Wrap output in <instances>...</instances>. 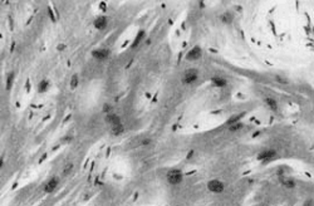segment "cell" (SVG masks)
<instances>
[{
    "instance_id": "24",
    "label": "cell",
    "mask_w": 314,
    "mask_h": 206,
    "mask_svg": "<svg viewBox=\"0 0 314 206\" xmlns=\"http://www.w3.org/2000/svg\"><path fill=\"white\" fill-rule=\"evenodd\" d=\"M103 109H104V112H108V109H109V107H108V104H104V107H103Z\"/></svg>"
},
{
    "instance_id": "8",
    "label": "cell",
    "mask_w": 314,
    "mask_h": 206,
    "mask_svg": "<svg viewBox=\"0 0 314 206\" xmlns=\"http://www.w3.org/2000/svg\"><path fill=\"white\" fill-rule=\"evenodd\" d=\"M57 186H58V179L54 177V179H52L47 185H45V189H44V190H45V192H48V194H49V192H53V191H54V190L57 189Z\"/></svg>"
},
{
    "instance_id": "3",
    "label": "cell",
    "mask_w": 314,
    "mask_h": 206,
    "mask_svg": "<svg viewBox=\"0 0 314 206\" xmlns=\"http://www.w3.org/2000/svg\"><path fill=\"white\" fill-rule=\"evenodd\" d=\"M197 71L196 69H189L185 72L182 77V83H185V84H191V83H194L196 79H197Z\"/></svg>"
},
{
    "instance_id": "6",
    "label": "cell",
    "mask_w": 314,
    "mask_h": 206,
    "mask_svg": "<svg viewBox=\"0 0 314 206\" xmlns=\"http://www.w3.org/2000/svg\"><path fill=\"white\" fill-rule=\"evenodd\" d=\"M92 55H93V58H96L98 60H104V59L108 58L109 50L108 49H96V50L92 52Z\"/></svg>"
},
{
    "instance_id": "5",
    "label": "cell",
    "mask_w": 314,
    "mask_h": 206,
    "mask_svg": "<svg viewBox=\"0 0 314 206\" xmlns=\"http://www.w3.org/2000/svg\"><path fill=\"white\" fill-rule=\"evenodd\" d=\"M202 54V50L200 47H194L191 50H189V53L186 54V59L187 60H196L201 57Z\"/></svg>"
},
{
    "instance_id": "23",
    "label": "cell",
    "mask_w": 314,
    "mask_h": 206,
    "mask_svg": "<svg viewBox=\"0 0 314 206\" xmlns=\"http://www.w3.org/2000/svg\"><path fill=\"white\" fill-rule=\"evenodd\" d=\"M64 48H65V45H64V44H59V45H58V48H57V49H58V50H59V52H60V50H63V49H64Z\"/></svg>"
},
{
    "instance_id": "15",
    "label": "cell",
    "mask_w": 314,
    "mask_h": 206,
    "mask_svg": "<svg viewBox=\"0 0 314 206\" xmlns=\"http://www.w3.org/2000/svg\"><path fill=\"white\" fill-rule=\"evenodd\" d=\"M281 184H283V186H285L288 189H293L295 186V182L293 180H290V179H283Z\"/></svg>"
},
{
    "instance_id": "12",
    "label": "cell",
    "mask_w": 314,
    "mask_h": 206,
    "mask_svg": "<svg viewBox=\"0 0 314 206\" xmlns=\"http://www.w3.org/2000/svg\"><path fill=\"white\" fill-rule=\"evenodd\" d=\"M143 36H144V32H143V30H140V32H138V34H137V36H136L135 42L132 43V47H137V45H138V44L142 42Z\"/></svg>"
},
{
    "instance_id": "10",
    "label": "cell",
    "mask_w": 314,
    "mask_h": 206,
    "mask_svg": "<svg viewBox=\"0 0 314 206\" xmlns=\"http://www.w3.org/2000/svg\"><path fill=\"white\" fill-rule=\"evenodd\" d=\"M211 82H212V84L215 87H225L226 86V81L224 78H221V77H214L211 79Z\"/></svg>"
},
{
    "instance_id": "18",
    "label": "cell",
    "mask_w": 314,
    "mask_h": 206,
    "mask_svg": "<svg viewBox=\"0 0 314 206\" xmlns=\"http://www.w3.org/2000/svg\"><path fill=\"white\" fill-rule=\"evenodd\" d=\"M241 128H243V123H239V122H235V123H233V125L230 126V131L235 132V131H239V129H241Z\"/></svg>"
},
{
    "instance_id": "20",
    "label": "cell",
    "mask_w": 314,
    "mask_h": 206,
    "mask_svg": "<svg viewBox=\"0 0 314 206\" xmlns=\"http://www.w3.org/2000/svg\"><path fill=\"white\" fill-rule=\"evenodd\" d=\"M243 116H244V114H237V116H235V117H231L230 119L227 121V123H229V125H233V123H235V122H237V121H239V119H240Z\"/></svg>"
},
{
    "instance_id": "11",
    "label": "cell",
    "mask_w": 314,
    "mask_h": 206,
    "mask_svg": "<svg viewBox=\"0 0 314 206\" xmlns=\"http://www.w3.org/2000/svg\"><path fill=\"white\" fill-rule=\"evenodd\" d=\"M123 131H125V127L122 126V123L113 125V126H112V133H113L114 136H119V135H122V133H123Z\"/></svg>"
},
{
    "instance_id": "25",
    "label": "cell",
    "mask_w": 314,
    "mask_h": 206,
    "mask_svg": "<svg viewBox=\"0 0 314 206\" xmlns=\"http://www.w3.org/2000/svg\"><path fill=\"white\" fill-rule=\"evenodd\" d=\"M101 9H103V10H104V9H106V4H103V3H102V4H101Z\"/></svg>"
},
{
    "instance_id": "7",
    "label": "cell",
    "mask_w": 314,
    "mask_h": 206,
    "mask_svg": "<svg viewBox=\"0 0 314 206\" xmlns=\"http://www.w3.org/2000/svg\"><path fill=\"white\" fill-rule=\"evenodd\" d=\"M107 24H108V20H107V18L106 17H99V18H97L96 20H94V23H93V25H94V28L96 29H104L106 27H107Z\"/></svg>"
},
{
    "instance_id": "16",
    "label": "cell",
    "mask_w": 314,
    "mask_h": 206,
    "mask_svg": "<svg viewBox=\"0 0 314 206\" xmlns=\"http://www.w3.org/2000/svg\"><path fill=\"white\" fill-rule=\"evenodd\" d=\"M48 86H49L48 81H42V82L39 83V87H38V90H39L40 93H43V92H45V90L48 89Z\"/></svg>"
},
{
    "instance_id": "1",
    "label": "cell",
    "mask_w": 314,
    "mask_h": 206,
    "mask_svg": "<svg viewBox=\"0 0 314 206\" xmlns=\"http://www.w3.org/2000/svg\"><path fill=\"white\" fill-rule=\"evenodd\" d=\"M167 181L171 185H177L182 181V173L180 170H171L167 173Z\"/></svg>"
},
{
    "instance_id": "22",
    "label": "cell",
    "mask_w": 314,
    "mask_h": 206,
    "mask_svg": "<svg viewBox=\"0 0 314 206\" xmlns=\"http://www.w3.org/2000/svg\"><path fill=\"white\" fill-rule=\"evenodd\" d=\"M150 143H151V140H150V138H146V140L142 141V144H150Z\"/></svg>"
},
{
    "instance_id": "9",
    "label": "cell",
    "mask_w": 314,
    "mask_h": 206,
    "mask_svg": "<svg viewBox=\"0 0 314 206\" xmlns=\"http://www.w3.org/2000/svg\"><path fill=\"white\" fill-rule=\"evenodd\" d=\"M106 121L108 122L109 125H118V123H121V118L117 116V114H114V113H111V114H108V116L106 117Z\"/></svg>"
},
{
    "instance_id": "17",
    "label": "cell",
    "mask_w": 314,
    "mask_h": 206,
    "mask_svg": "<svg viewBox=\"0 0 314 206\" xmlns=\"http://www.w3.org/2000/svg\"><path fill=\"white\" fill-rule=\"evenodd\" d=\"M13 79H14V74L10 73L8 75V81H6V90H10L11 89V83H13Z\"/></svg>"
},
{
    "instance_id": "4",
    "label": "cell",
    "mask_w": 314,
    "mask_h": 206,
    "mask_svg": "<svg viewBox=\"0 0 314 206\" xmlns=\"http://www.w3.org/2000/svg\"><path fill=\"white\" fill-rule=\"evenodd\" d=\"M275 156H277V152L274 150H265L258 155V160H260V161H270Z\"/></svg>"
},
{
    "instance_id": "2",
    "label": "cell",
    "mask_w": 314,
    "mask_h": 206,
    "mask_svg": "<svg viewBox=\"0 0 314 206\" xmlns=\"http://www.w3.org/2000/svg\"><path fill=\"white\" fill-rule=\"evenodd\" d=\"M208 189L210 190L211 192H215V194H221L224 191V184L219 180H211L209 181L208 184Z\"/></svg>"
},
{
    "instance_id": "21",
    "label": "cell",
    "mask_w": 314,
    "mask_h": 206,
    "mask_svg": "<svg viewBox=\"0 0 314 206\" xmlns=\"http://www.w3.org/2000/svg\"><path fill=\"white\" fill-rule=\"evenodd\" d=\"M72 170H73V163H68V165L64 167V170H63V171H64V175H68Z\"/></svg>"
},
{
    "instance_id": "13",
    "label": "cell",
    "mask_w": 314,
    "mask_h": 206,
    "mask_svg": "<svg viewBox=\"0 0 314 206\" xmlns=\"http://www.w3.org/2000/svg\"><path fill=\"white\" fill-rule=\"evenodd\" d=\"M233 19H234V18H233V15H231L230 13H225V14L221 15V21H223V23H226V24L231 23Z\"/></svg>"
},
{
    "instance_id": "14",
    "label": "cell",
    "mask_w": 314,
    "mask_h": 206,
    "mask_svg": "<svg viewBox=\"0 0 314 206\" xmlns=\"http://www.w3.org/2000/svg\"><path fill=\"white\" fill-rule=\"evenodd\" d=\"M265 102H266V104L269 106L273 111H277V109H278V104H277V102H275V100H273V98H266Z\"/></svg>"
},
{
    "instance_id": "19",
    "label": "cell",
    "mask_w": 314,
    "mask_h": 206,
    "mask_svg": "<svg viewBox=\"0 0 314 206\" xmlns=\"http://www.w3.org/2000/svg\"><path fill=\"white\" fill-rule=\"evenodd\" d=\"M77 86H78V75L74 74L72 77V81H71V87L74 89V88H77Z\"/></svg>"
}]
</instances>
